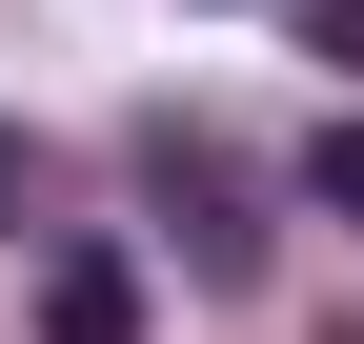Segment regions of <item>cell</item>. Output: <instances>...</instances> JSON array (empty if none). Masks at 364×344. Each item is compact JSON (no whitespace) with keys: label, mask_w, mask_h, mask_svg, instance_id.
<instances>
[{"label":"cell","mask_w":364,"mask_h":344,"mask_svg":"<svg viewBox=\"0 0 364 344\" xmlns=\"http://www.w3.org/2000/svg\"><path fill=\"white\" fill-rule=\"evenodd\" d=\"M0 203H21V142H0Z\"/></svg>","instance_id":"obj_5"},{"label":"cell","mask_w":364,"mask_h":344,"mask_svg":"<svg viewBox=\"0 0 364 344\" xmlns=\"http://www.w3.org/2000/svg\"><path fill=\"white\" fill-rule=\"evenodd\" d=\"M304 21V61H364V0H284Z\"/></svg>","instance_id":"obj_4"},{"label":"cell","mask_w":364,"mask_h":344,"mask_svg":"<svg viewBox=\"0 0 364 344\" xmlns=\"http://www.w3.org/2000/svg\"><path fill=\"white\" fill-rule=\"evenodd\" d=\"M41 344H142V264L122 243H61L41 264Z\"/></svg>","instance_id":"obj_2"},{"label":"cell","mask_w":364,"mask_h":344,"mask_svg":"<svg viewBox=\"0 0 364 344\" xmlns=\"http://www.w3.org/2000/svg\"><path fill=\"white\" fill-rule=\"evenodd\" d=\"M304 203H344V223H364V122H324V142H304Z\"/></svg>","instance_id":"obj_3"},{"label":"cell","mask_w":364,"mask_h":344,"mask_svg":"<svg viewBox=\"0 0 364 344\" xmlns=\"http://www.w3.org/2000/svg\"><path fill=\"white\" fill-rule=\"evenodd\" d=\"M142 183L182 203V264H203V284H263V203H243V162H223V142H182V122H162Z\"/></svg>","instance_id":"obj_1"}]
</instances>
